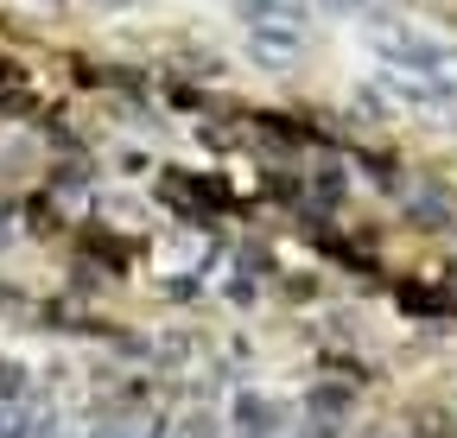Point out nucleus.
<instances>
[{
	"instance_id": "3",
	"label": "nucleus",
	"mask_w": 457,
	"mask_h": 438,
	"mask_svg": "<svg viewBox=\"0 0 457 438\" xmlns=\"http://www.w3.org/2000/svg\"><path fill=\"white\" fill-rule=\"evenodd\" d=\"M318 7H324V13H362L369 0H318Z\"/></svg>"
},
{
	"instance_id": "5",
	"label": "nucleus",
	"mask_w": 457,
	"mask_h": 438,
	"mask_svg": "<svg viewBox=\"0 0 457 438\" xmlns=\"http://www.w3.org/2000/svg\"><path fill=\"white\" fill-rule=\"evenodd\" d=\"M102 7H134V0H102Z\"/></svg>"
},
{
	"instance_id": "1",
	"label": "nucleus",
	"mask_w": 457,
	"mask_h": 438,
	"mask_svg": "<svg viewBox=\"0 0 457 438\" xmlns=\"http://www.w3.org/2000/svg\"><path fill=\"white\" fill-rule=\"evenodd\" d=\"M369 58L381 64V77H413V83H438L457 95V51L445 38L407 32V26H369Z\"/></svg>"
},
{
	"instance_id": "2",
	"label": "nucleus",
	"mask_w": 457,
	"mask_h": 438,
	"mask_svg": "<svg viewBox=\"0 0 457 438\" xmlns=\"http://www.w3.org/2000/svg\"><path fill=\"white\" fill-rule=\"evenodd\" d=\"M236 13L248 26V58L267 70H293L312 51V26L299 0H236Z\"/></svg>"
},
{
	"instance_id": "4",
	"label": "nucleus",
	"mask_w": 457,
	"mask_h": 438,
	"mask_svg": "<svg viewBox=\"0 0 457 438\" xmlns=\"http://www.w3.org/2000/svg\"><path fill=\"white\" fill-rule=\"evenodd\" d=\"M20 7H38V13H51V7H64V0H20Z\"/></svg>"
}]
</instances>
